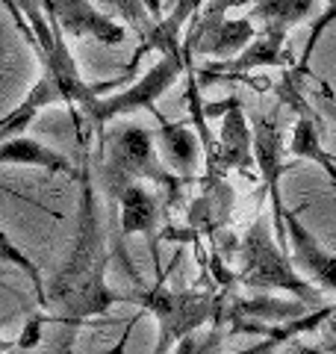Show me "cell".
I'll return each mask as SVG.
<instances>
[{
  "instance_id": "4fadbf2b",
  "label": "cell",
  "mask_w": 336,
  "mask_h": 354,
  "mask_svg": "<svg viewBox=\"0 0 336 354\" xmlns=\"http://www.w3.org/2000/svg\"><path fill=\"white\" fill-rule=\"evenodd\" d=\"M204 3L207 0H177L171 12L153 21L151 32L142 39V48L136 50L133 59H139L148 50H156L160 57H183V27L204 9Z\"/></svg>"
},
{
  "instance_id": "e0dca14e",
  "label": "cell",
  "mask_w": 336,
  "mask_h": 354,
  "mask_svg": "<svg viewBox=\"0 0 336 354\" xmlns=\"http://www.w3.org/2000/svg\"><path fill=\"white\" fill-rule=\"evenodd\" d=\"M286 153L295 160H310L324 169V174L330 177V186H336V160L330 157L321 145V118L319 113L310 115H298L295 127H292V139L286 145Z\"/></svg>"
},
{
  "instance_id": "277c9868",
  "label": "cell",
  "mask_w": 336,
  "mask_h": 354,
  "mask_svg": "<svg viewBox=\"0 0 336 354\" xmlns=\"http://www.w3.org/2000/svg\"><path fill=\"white\" fill-rule=\"evenodd\" d=\"M124 301L139 304L142 310H148V313L156 316L160 337H156L153 354H168L174 342L195 334L200 325H207V319H216L218 307H221V295L209 292V290L174 292L165 286V281H156V286H151V290L127 292Z\"/></svg>"
},
{
  "instance_id": "ffe728a7",
  "label": "cell",
  "mask_w": 336,
  "mask_h": 354,
  "mask_svg": "<svg viewBox=\"0 0 336 354\" xmlns=\"http://www.w3.org/2000/svg\"><path fill=\"white\" fill-rule=\"evenodd\" d=\"M0 260H3L6 266H12V269H18V272L27 274V281L32 283V292H36V301H39L44 310H48V292H44V278H41L39 266L32 263L27 254L15 245V239L9 236L3 227H0Z\"/></svg>"
},
{
  "instance_id": "8992f818",
  "label": "cell",
  "mask_w": 336,
  "mask_h": 354,
  "mask_svg": "<svg viewBox=\"0 0 336 354\" xmlns=\"http://www.w3.org/2000/svg\"><path fill=\"white\" fill-rule=\"evenodd\" d=\"M204 115H221V130L212 148V157L207 160V177H224V171H251L254 165V130L245 118L242 101L236 95L224 97L218 104L204 101Z\"/></svg>"
},
{
  "instance_id": "2e32d148",
  "label": "cell",
  "mask_w": 336,
  "mask_h": 354,
  "mask_svg": "<svg viewBox=\"0 0 336 354\" xmlns=\"http://www.w3.org/2000/svg\"><path fill=\"white\" fill-rule=\"evenodd\" d=\"M230 207H233V189L221 177H207L204 183V195L195 198L192 209H189V225L195 230H218L227 225L230 218Z\"/></svg>"
},
{
  "instance_id": "cb8c5ba5",
  "label": "cell",
  "mask_w": 336,
  "mask_h": 354,
  "mask_svg": "<svg viewBox=\"0 0 336 354\" xmlns=\"http://www.w3.org/2000/svg\"><path fill=\"white\" fill-rule=\"evenodd\" d=\"M316 83H319V92H316V95H319L321 106L328 109L330 115H336V92H333V88H330L328 83H324V80H316Z\"/></svg>"
},
{
  "instance_id": "ba28073f",
  "label": "cell",
  "mask_w": 336,
  "mask_h": 354,
  "mask_svg": "<svg viewBox=\"0 0 336 354\" xmlns=\"http://www.w3.org/2000/svg\"><path fill=\"white\" fill-rule=\"evenodd\" d=\"M44 15L59 24L65 39H92L109 48L127 41V27L97 9L92 0H39Z\"/></svg>"
},
{
  "instance_id": "9c48e42d",
  "label": "cell",
  "mask_w": 336,
  "mask_h": 354,
  "mask_svg": "<svg viewBox=\"0 0 336 354\" xmlns=\"http://www.w3.org/2000/svg\"><path fill=\"white\" fill-rule=\"evenodd\" d=\"M268 65H277V68L295 65L292 50L286 48V30L274 24H263V30L254 36V41L233 59H216L209 68L195 71V74L200 86H209L218 80H230L236 74H248L254 68H268Z\"/></svg>"
},
{
  "instance_id": "7a4b0ae2",
  "label": "cell",
  "mask_w": 336,
  "mask_h": 354,
  "mask_svg": "<svg viewBox=\"0 0 336 354\" xmlns=\"http://www.w3.org/2000/svg\"><path fill=\"white\" fill-rule=\"evenodd\" d=\"M239 257H242V266L236 272V281L242 286L256 290V292L283 290L289 295H295L298 301L310 310L328 307L321 290H316L310 281L301 278V272L292 266V260H289V251L274 242L272 221H268L263 209L256 213L254 225L248 227V234L239 242Z\"/></svg>"
},
{
  "instance_id": "5bb4252c",
  "label": "cell",
  "mask_w": 336,
  "mask_h": 354,
  "mask_svg": "<svg viewBox=\"0 0 336 354\" xmlns=\"http://www.w3.org/2000/svg\"><path fill=\"white\" fill-rule=\"evenodd\" d=\"M0 165H27V169H44L53 174H74V162L44 142L27 136H12L0 142Z\"/></svg>"
},
{
  "instance_id": "603a6c76",
  "label": "cell",
  "mask_w": 336,
  "mask_h": 354,
  "mask_svg": "<svg viewBox=\"0 0 336 354\" xmlns=\"http://www.w3.org/2000/svg\"><path fill=\"white\" fill-rule=\"evenodd\" d=\"M221 339H224V325H212L207 334H189L177 342L174 354H221Z\"/></svg>"
},
{
  "instance_id": "5b68a950",
  "label": "cell",
  "mask_w": 336,
  "mask_h": 354,
  "mask_svg": "<svg viewBox=\"0 0 336 354\" xmlns=\"http://www.w3.org/2000/svg\"><path fill=\"white\" fill-rule=\"evenodd\" d=\"M189 62H195V59L186 57V53L183 57H160V62L151 65V71H144L133 86L121 88L115 95H100L92 113H86L92 130L104 136V127L109 121H115L127 113H136V109H148V113H153V118H156L160 115L156 101L177 83V77L186 74Z\"/></svg>"
},
{
  "instance_id": "3957f363",
  "label": "cell",
  "mask_w": 336,
  "mask_h": 354,
  "mask_svg": "<svg viewBox=\"0 0 336 354\" xmlns=\"http://www.w3.org/2000/svg\"><path fill=\"white\" fill-rule=\"evenodd\" d=\"M106 148V162H104V183L106 192L115 195L121 186L130 180H151L156 189L165 195V204L171 207L180 201L183 180L174 171H168L156 157L153 133L142 124H127L112 130L106 142H100Z\"/></svg>"
},
{
  "instance_id": "d6986e66",
  "label": "cell",
  "mask_w": 336,
  "mask_h": 354,
  "mask_svg": "<svg viewBox=\"0 0 336 354\" xmlns=\"http://www.w3.org/2000/svg\"><path fill=\"white\" fill-rule=\"evenodd\" d=\"M256 0H207L204 9L192 18V30L189 36H183V48H192L198 39H204L209 30H216L221 21H227L230 9H242V6H254Z\"/></svg>"
},
{
  "instance_id": "52a82bcc",
  "label": "cell",
  "mask_w": 336,
  "mask_h": 354,
  "mask_svg": "<svg viewBox=\"0 0 336 354\" xmlns=\"http://www.w3.org/2000/svg\"><path fill=\"white\" fill-rule=\"evenodd\" d=\"M283 148V130L277 127V118L260 115L254 121V162L263 177V192L272 201V221L277 227L280 248H286V227H283V195H280V177H283L292 165L286 160Z\"/></svg>"
},
{
  "instance_id": "484cf974",
  "label": "cell",
  "mask_w": 336,
  "mask_h": 354,
  "mask_svg": "<svg viewBox=\"0 0 336 354\" xmlns=\"http://www.w3.org/2000/svg\"><path fill=\"white\" fill-rule=\"evenodd\" d=\"M12 348H15V342H12V339H3V337H0V354L12 351Z\"/></svg>"
},
{
  "instance_id": "30bf717a",
  "label": "cell",
  "mask_w": 336,
  "mask_h": 354,
  "mask_svg": "<svg viewBox=\"0 0 336 354\" xmlns=\"http://www.w3.org/2000/svg\"><path fill=\"white\" fill-rule=\"evenodd\" d=\"M283 227L289 260L298 272H304V281H310L321 292H336V254H328L319 245V239L310 234L292 209H283Z\"/></svg>"
},
{
  "instance_id": "6da1fadb",
  "label": "cell",
  "mask_w": 336,
  "mask_h": 354,
  "mask_svg": "<svg viewBox=\"0 0 336 354\" xmlns=\"http://www.w3.org/2000/svg\"><path fill=\"white\" fill-rule=\"evenodd\" d=\"M80 207H77V236L68 260L53 274L50 283H44L48 292V310L56 322L65 325H83L92 316H106L112 304L124 301V295L109 290L106 283V266H109V248H106V230L100 221L95 177L88 157L80 169Z\"/></svg>"
},
{
  "instance_id": "d4e9b609",
  "label": "cell",
  "mask_w": 336,
  "mask_h": 354,
  "mask_svg": "<svg viewBox=\"0 0 336 354\" xmlns=\"http://www.w3.org/2000/svg\"><path fill=\"white\" fill-rule=\"evenodd\" d=\"M328 325H330V334L336 339V304H330V316H328Z\"/></svg>"
},
{
  "instance_id": "44dd1931",
  "label": "cell",
  "mask_w": 336,
  "mask_h": 354,
  "mask_svg": "<svg viewBox=\"0 0 336 354\" xmlns=\"http://www.w3.org/2000/svg\"><path fill=\"white\" fill-rule=\"evenodd\" d=\"M100 6H106L109 12H115L121 18V24L136 30V36L144 39L153 27V15L148 12V6L142 0H100Z\"/></svg>"
},
{
  "instance_id": "7402d4cb",
  "label": "cell",
  "mask_w": 336,
  "mask_h": 354,
  "mask_svg": "<svg viewBox=\"0 0 336 354\" xmlns=\"http://www.w3.org/2000/svg\"><path fill=\"white\" fill-rule=\"evenodd\" d=\"M336 21V0H328V9L316 18V24H312V30H310V39H307V44H304V53H301V59L295 62V68H292V74L298 77V80H304V77H310V59H312V50H316V44H319V39H321V32L328 30L330 24Z\"/></svg>"
},
{
  "instance_id": "ac0fdd59",
  "label": "cell",
  "mask_w": 336,
  "mask_h": 354,
  "mask_svg": "<svg viewBox=\"0 0 336 354\" xmlns=\"http://www.w3.org/2000/svg\"><path fill=\"white\" fill-rule=\"evenodd\" d=\"M316 3L319 0H256L248 18L260 21V24H274L289 30L316 12Z\"/></svg>"
},
{
  "instance_id": "8fae6325",
  "label": "cell",
  "mask_w": 336,
  "mask_h": 354,
  "mask_svg": "<svg viewBox=\"0 0 336 354\" xmlns=\"http://www.w3.org/2000/svg\"><path fill=\"white\" fill-rule=\"evenodd\" d=\"M160 121V151H162V160L168 165V171H174L183 183H192L195 180V171H198V162H200V139L198 133L186 124V121H168L162 113L156 115Z\"/></svg>"
},
{
  "instance_id": "7c38bea8",
  "label": "cell",
  "mask_w": 336,
  "mask_h": 354,
  "mask_svg": "<svg viewBox=\"0 0 336 354\" xmlns=\"http://www.w3.org/2000/svg\"><path fill=\"white\" fill-rule=\"evenodd\" d=\"M121 204V234H144L151 242H156V227L162 218V204L160 195L151 192L142 180H130L112 195Z\"/></svg>"
},
{
  "instance_id": "9a60e30c",
  "label": "cell",
  "mask_w": 336,
  "mask_h": 354,
  "mask_svg": "<svg viewBox=\"0 0 336 354\" xmlns=\"http://www.w3.org/2000/svg\"><path fill=\"white\" fill-rule=\"evenodd\" d=\"M256 36L251 18H227L216 30H209L204 39H198L192 48H183L186 57H212V59H233L242 53Z\"/></svg>"
}]
</instances>
